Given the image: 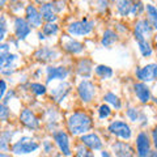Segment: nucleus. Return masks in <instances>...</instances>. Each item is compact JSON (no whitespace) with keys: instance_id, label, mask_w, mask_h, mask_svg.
Instances as JSON below:
<instances>
[{"instance_id":"obj_1","label":"nucleus","mask_w":157,"mask_h":157,"mask_svg":"<svg viewBox=\"0 0 157 157\" xmlns=\"http://www.w3.org/2000/svg\"><path fill=\"white\" fill-rule=\"evenodd\" d=\"M92 127L90 117L82 111H76L68 118V130L72 135L84 134L85 131H89Z\"/></svg>"},{"instance_id":"obj_2","label":"nucleus","mask_w":157,"mask_h":157,"mask_svg":"<svg viewBox=\"0 0 157 157\" xmlns=\"http://www.w3.org/2000/svg\"><path fill=\"white\" fill-rule=\"evenodd\" d=\"M17 55L9 52L8 43H0V72L11 75L16 67Z\"/></svg>"},{"instance_id":"obj_3","label":"nucleus","mask_w":157,"mask_h":157,"mask_svg":"<svg viewBox=\"0 0 157 157\" xmlns=\"http://www.w3.org/2000/svg\"><path fill=\"white\" fill-rule=\"evenodd\" d=\"M39 148V144L30 136H22L20 140L12 145V152L14 155H28L37 151Z\"/></svg>"},{"instance_id":"obj_4","label":"nucleus","mask_w":157,"mask_h":157,"mask_svg":"<svg viewBox=\"0 0 157 157\" xmlns=\"http://www.w3.org/2000/svg\"><path fill=\"white\" fill-rule=\"evenodd\" d=\"M93 26H94V22L89 21L88 18H84L80 20V21L72 22L67 28V30L71 36H86V34H89L93 30Z\"/></svg>"},{"instance_id":"obj_5","label":"nucleus","mask_w":157,"mask_h":157,"mask_svg":"<svg viewBox=\"0 0 157 157\" xmlns=\"http://www.w3.org/2000/svg\"><path fill=\"white\" fill-rule=\"evenodd\" d=\"M77 92L84 102H90L96 96V86L89 80H82L77 86Z\"/></svg>"},{"instance_id":"obj_6","label":"nucleus","mask_w":157,"mask_h":157,"mask_svg":"<svg viewBox=\"0 0 157 157\" xmlns=\"http://www.w3.org/2000/svg\"><path fill=\"white\" fill-rule=\"evenodd\" d=\"M134 36L136 41L140 39H145L152 36V26L149 21L147 18H141L135 24V30H134Z\"/></svg>"},{"instance_id":"obj_7","label":"nucleus","mask_w":157,"mask_h":157,"mask_svg":"<svg viewBox=\"0 0 157 157\" xmlns=\"http://www.w3.org/2000/svg\"><path fill=\"white\" fill-rule=\"evenodd\" d=\"M109 131L111 134H114L115 136L121 137V139H124V140H128L131 137V128L130 126L124 123V122L122 121H115L110 123L109 126Z\"/></svg>"},{"instance_id":"obj_8","label":"nucleus","mask_w":157,"mask_h":157,"mask_svg":"<svg viewBox=\"0 0 157 157\" xmlns=\"http://www.w3.org/2000/svg\"><path fill=\"white\" fill-rule=\"evenodd\" d=\"M136 76L139 80L144 81V82H151L157 78V64L156 63H151L147 64L143 68L136 70Z\"/></svg>"},{"instance_id":"obj_9","label":"nucleus","mask_w":157,"mask_h":157,"mask_svg":"<svg viewBox=\"0 0 157 157\" xmlns=\"http://www.w3.org/2000/svg\"><path fill=\"white\" fill-rule=\"evenodd\" d=\"M136 151L139 157H148L151 153V143L148 135L145 132H140L136 137Z\"/></svg>"},{"instance_id":"obj_10","label":"nucleus","mask_w":157,"mask_h":157,"mask_svg":"<svg viewBox=\"0 0 157 157\" xmlns=\"http://www.w3.org/2000/svg\"><path fill=\"white\" fill-rule=\"evenodd\" d=\"M32 32L30 25L28 24V21L22 17H16L14 18V33L18 39H25Z\"/></svg>"},{"instance_id":"obj_11","label":"nucleus","mask_w":157,"mask_h":157,"mask_svg":"<svg viewBox=\"0 0 157 157\" xmlns=\"http://www.w3.org/2000/svg\"><path fill=\"white\" fill-rule=\"evenodd\" d=\"M54 140H55L56 145L59 147V149L62 151V153L64 156H71V148H70V139L68 135L64 131H58L54 134Z\"/></svg>"},{"instance_id":"obj_12","label":"nucleus","mask_w":157,"mask_h":157,"mask_svg":"<svg viewBox=\"0 0 157 157\" xmlns=\"http://www.w3.org/2000/svg\"><path fill=\"white\" fill-rule=\"evenodd\" d=\"M20 121H21V123L24 126H26L28 128H37L39 126V121L38 118L34 115V113L29 109H24L21 111V114H20Z\"/></svg>"},{"instance_id":"obj_13","label":"nucleus","mask_w":157,"mask_h":157,"mask_svg":"<svg viewBox=\"0 0 157 157\" xmlns=\"http://www.w3.org/2000/svg\"><path fill=\"white\" fill-rule=\"evenodd\" d=\"M26 21L33 28H38L42 25V16L34 6L26 7Z\"/></svg>"},{"instance_id":"obj_14","label":"nucleus","mask_w":157,"mask_h":157,"mask_svg":"<svg viewBox=\"0 0 157 157\" xmlns=\"http://www.w3.org/2000/svg\"><path fill=\"white\" fill-rule=\"evenodd\" d=\"M68 76V70L66 67H48L47 68V82H51L52 80H64Z\"/></svg>"},{"instance_id":"obj_15","label":"nucleus","mask_w":157,"mask_h":157,"mask_svg":"<svg viewBox=\"0 0 157 157\" xmlns=\"http://www.w3.org/2000/svg\"><path fill=\"white\" fill-rule=\"evenodd\" d=\"M113 151L117 155V157H134V149L132 147L123 141H117L113 144Z\"/></svg>"},{"instance_id":"obj_16","label":"nucleus","mask_w":157,"mask_h":157,"mask_svg":"<svg viewBox=\"0 0 157 157\" xmlns=\"http://www.w3.org/2000/svg\"><path fill=\"white\" fill-rule=\"evenodd\" d=\"M55 9H56V7L54 6L52 3H45V4H42L41 12L39 13H41V16H42V18L45 20V21H47L48 24H52L56 20Z\"/></svg>"},{"instance_id":"obj_17","label":"nucleus","mask_w":157,"mask_h":157,"mask_svg":"<svg viewBox=\"0 0 157 157\" xmlns=\"http://www.w3.org/2000/svg\"><path fill=\"white\" fill-rule=\"evenodd\" d=\"M81 141H82V145H86L88 148H90L93 151H98V149H101V147H102V141L96 134L82 135Z\"/></svg>"},{"instance_id":"obj_18","label":"nucleus","mask_w":157,"mask_h":157,"mask_svg":"<svg viewBox=\"0 0 157 157\" xmlns=\"http://www.w3.org/2000/svg\"><path fill=\"white\" fill-rule=\"evenodd\" d=\"M134 90H135L136 97L140 100V102L145 104V102L149 101L151 92H149V88L147 86L144 82H136V84L134 85Z\"/></svg>"},{"instance_id":"obj_19","label":"nucleus","mask_w":157,"mask_h":157,"mask_svg":"<svg viewBox=\"0 0 157 157\" xmlns=\"http://www.w3.org/2000/svg\"><path fill=\"white\" fill-rule=\"evenodd\" d=\"M70 90H71V85L68 82H62V84L55 86V89L51 90V96L55 98L56 102H60L62 100L66 98V96L70 93Z\"/></svg>"},{"instance_id":"obj_20","label":"nucleus","mask_w":157,"mask_h":157,"mask_svg":"<svg viewBox=\"0 0 157 157\" xmlns=\"http://www.w3.org/2000/svg\"><path fill=\"white\" fill-rule=\"evenodd\" d=\"M56 56H58V52L50 47H42V48H39V50H37V52H36V58L42 62L54 60V59H56Z\"/></svg>"},{"instance_id":"obj_21","label":"nucleus","mask_w":157,"mask_h":157,"mask_svg":"<svg viewBox=\"0 0 157 157\" xmlns=\"http://www.w3.org/2000/svg\"><path fill=\"white\" fill-rule=\"evenodd\" d=\"M63 47H64V50H67L71 54H80L84 50V45L72 38H66V41L63 42Z\"/></svg>"},{"instance_id":"obj_22","label":"nucleus","mask_w":157,"mask_h":157,"mask_svg":"<svg viewBox=\"0 0 157 157\" xmlns=\"http://www.w3.org/2000/svg\"><path fill=\"white\" fill-rule=\"evenodd\" d=\"M77 72L84 77H89L92 73V62L89 59H81L77 64Z\"/></svg>"},{"instance_id":"obj_23","label":"nucleus","mask_w":157,"mask_h":157,"mask_svg":"<svg viewBox=\"0 0 157 157\" xmlns=\"http://www.w3.org/2000/svg\"><path fill=\"white\" fill-rule=\"evenodd\" d=\"M117 41H118V36H117L115 32H113V30H105L101 43L105 47H110L113 43H115Z\"/></svg>"},{"instance_id":"obj_24","label":"nucleus","mask_w":157,"mask_h":157,"mask_svg":"<svg viewBox=\"0 0 157 157\" xmlns=\"http://www.w3.org/2000/svg\"><path fill=\"white\" fill-rule=\"evenodd\" d=\"M147 14H148V21L151 24V26H153L157 29V8L153 7L152 4H147L145 6Z\"/></svg>"},{"instance_id":"obj_25","label":"nucleus","mask_w":157,"mask_h":157,"mask_svg":"<svg viewBox=\"0 0 157 157\" xmlns=\"http://www.w3.org/2000/svg\"><path fill=\"white\" fill-rule=\"evenodd\" d=\"M131 8H132L131 2H126V0L117 2V9H118V12L121 13V16H128L131 13Z\"/></svg>"},{"instance_id":"obj_26","label":"nucleus","mask_w":157,"mask_h":157,"mask_svg":"<svg viewBox=\"0 0 157 157\" xmlns=\"http://www.w3.org/2000/svg\"><path fill=\"white\" fill-rule=\"evenodd\" d=\"M13 136V132H9V131H6L0 135V151H8L9 148V140L12 139Z\"/></svg>"},{"instance_id":"obj_27","label":"nucleus","mask_w":157,"mask_h":157,"mask_svg":"<svg viewBox=\"0 0 157 157\" xmlns=\"http://www.w3.org/2000/svg\"><path fill=\"white\" fill-rule=\"evenodd\" d=\"M104 100H105V102H107V104L113 105L115 109H119V107H121V100H119V97L115 96L114 93H111V92L106 93V94L104 96Z\"/></svg>"},{"instance_id":"obj_28","label":"nucleus","mask_w":157,"mask_h":157,"mask_svg":"<svg viewBox=\"0 0 157 157\" xmlns=\"http://www.w3.org/2000/svg\"><path fill=\"white\" fill-rule=\"evenodd\" d=\"M96 73L102 78H109L113 76V70L107 66H97L96 67Z\"/></svg>"},{"instance_id":"obj_29","label":"nucleus","mask_w":157,"mask_h":157,"mask_svg":"<svg viewBox=\"0 0 157 157\" xmlns=\"http://www.w3.org/2000/svg\"><path fill=\"white\" fill-rule=\"evenodd\" d=\"M137 45H139V50L143 54V56H151L152 55V47L149 46V43L145 41V39H140L137 41Z\"/></svg>"},{"instance_id":"obj_30","label":"nucleus","mask_w":157,"mask_h":157,"mask_svg":"<svg viewBox=\"0 0 157 157\" xmlns=\"http://www.w3.org/2000/svg\"><path fill=\"white\" fill-rule=\"evenodd\" d=\"M76 157H94V155L88 148H85L84 145L80 144L76 147Z\"/></svg>"},{"instance_id":"obj_31","label":"nucleus","mask_w":157,"mask_h":157,"mask_svg":"<svg viewBox=\"0 0 157 157\" xmlns=\"http://www.w3.org/2000/svg\"><path fill=\"white\" fill-rule=\"evenodd\" d=\"M58 33V25L56 24H46L43 26V36H54Z\"/></svg>"},{"instance_id":"obj_32","label":"nucleus","mask_w":157,"mask_h":157,"mask_svg":"<svg viewBox=\"0 0 157 157\" xmlns=\"http://www.w3.org/2000/svg\"><path fill=\"white\" fill-rule=\"evenodd\" d=\"M127 117H128L132 122H136V121H139L140 118H144V115L141 114V113H139V110L132 109V107L127 110Z\"/></svg>"},{"instance_id":"obj_33","label":"nucleus","mask_w":157,"mask_h":157,"mask_svg":"<svg viewBox=\"0 0 157 157\" xmlns=\"http://www.w3.org/2000/svg\"><path fill=\"white\" fill-rule=\"evenodd\" d=\"M30 89L36 93L37 96H42L46 93V86L42 85V84H38V82H33V84H30Z\"/></svg>"},{"instance_id":"obj_34","label":"nucleus","mask_w":157,"mask_h":157,"mask_svg":"<svg viewBox=\"0 0 157 157\" xmlns=\"http://www.w3.org/2000/svg\"><path fill=\"white\" fill-rule=\"evenodd\" d=\"M9 117H11V111H9V109L4 104H0V121L6 122V121L9 119Z\"/></svg>"},{"instance_id":"obj_35","label":"nucleus","mask_w":157,"mask_h":157,"mask_svg":"<svg viewBox=\"0 0 157 157\" xmlns=\"http://www.w3.org/2000/svg\"><path fill=\"white\" fill-rule=\"evenodd\" d=\"M110 113H111V110H110V107L107 105H101L100 109H98V115H100L101 119H105V118H107L110 115Z\"/></svg>"},{"instance_id":"obj_36","label":"nucleus","mask_w":157,"mask_h":157,"mask_svg":"<svg viewBox=\"0 0 157 157\" xmlns=\"http://www.w3.org/2000/svg\"><path fill=\"white\" fill-rule=\"evenodd\" d=\"M144 9V6H143V3H135V4H132V8H131V13L130 14H132V16H136L137 13H140L141 11Z\"/></svg>"},{"instance_id":"obj_37","label":"nucleus","mask_w":157,"mask_h":157,"mask_svg":"<svg viewBox=\"0 0 157 157\" xmlns=\"http://www.w3.org/2000/svg\"><path fill=\"white\" fill-rule=\"evenodd\" d=\"M7 34V26H6V22L3 21V20H0V42L4 39Z\"/></svg>"},{"instance_id":"obj_38","label":"nucleus","mask_w":157,"mask_h":157,"mask_svg":"<svg viewBox=\"0 0 157 157\" xmlns=\"http://www.w3.org/2000/svg\"><path fill=\"white\" fill-rule=\"evenodd\" d=\"M6 92H7V82L4 80H0V100L4 97Z\"/></svg>"},{"instance_id":"obj_39","label":"nucleus","mask_w":157,"mask_h":157,"mask_svg":"<svg viewBox=\"0 0 157 157\" xmlns=\"http://www.w3.org/2000/svg\"><path fill=\"white\" fill-rule=\"evenodd\" d=\"M43 149H45V152H52V144L50 141H45L43 143Z\"/></svg>"},{"instance_id":"obj_40","label":"nucleus","mask_w":157,"mask_h":157,"mask_svg":"<svg viewBox=\"0 0 157 157\" xmlns=\"http://www.w3.org/2000/svg\"><path fill=\"white\" fill-rule=\"evenodd\" d=\"M152 139H153V144H155V147L157 148V128H155L153 131H152Z\"/></svg>"},{"instance_id":"obj_41","label":"nucleus","mask_w":157,"mask_h":157,"mask_svg":"<svg viewBox=\"0 0 157 157\" xmlns=\"http://www.w3.org/2000/svg\"><path fill=\"white\" fill-rule=\"evenodd\" d=\"M13 94H14V93H13V92H9V93H8V96H7V98H6V102H8V101H11V98L13 97Z\"/></svg>"},{"instance_id":"obj_42","label":"nucleus","mask_w":157,"mask_h":157,"mask_svg":"<svg viewBox=\"0 0 157 157\" xmlns=\"http://www.w3.org/2000/svg\"><path fill=\"white\" fill-rule=\"evenodd\" d=\"M101 155H102V157H110L109 152H106V151H102V152H101Z\"/></svg>"},{"instance_id":"obj_43","label":"nucleus","mask_w":157,"mask_h":157,"mask_svg":"<svg viewBox=\"0 0 157 157\" xmlns=\"http://www.w3.org/2000/svg\"><path fill=\"white\" fill-rule=\"evenodd\" d=\"M148 157H157V152H151Z\"/></svg>"},{"instance_id":"obj_44","label":"nucleus","mask_w":157,"mask_h":157,"mask_svg":"<svg viewBox=\"0 0 157 157\" xmlns=\"http://www.w3.org/2000/svg\"><path fill=\"white\" fill-rule=\"evenodd\" d=\"M0 157H11V156L7 155V153H3V152H0Z\"/></svg>"},{"instance_id":"obj_45","label":"nucleus","mask_w":157,"mask_h":157,"mask_svg":"<svg viewBox=\"0 0 157 157\" xmlns=\"http://www.w3.org/2000/svg\"><path fill=\"white\" fill-rule=\"evenodd\" d=\"M38 36H39V39H45L46 37L43 36V33H38Z\"/></svg>"},{"instance_id":"obj_46","label":"nucleus","mask_w":157,"mask_h":157,"mask_svg":"<svg viewBox=\"0 0 157 157\" xmlns=\"http://www.w3.org/2000/svg\"><path fill=\"white\" fill-rule=\"evenodd\" d=\"M4 4H6V3H4V2H0V8H2V7L4 6Z\"/></svg>"},{"instance_id":"obj_47","label":"nucleus","mask_w":157,"mask_h":157,"mask_svg":"<svg viewBox=\"0 0 157 157\" xmlns=\"http://www.w3.org/2000/svg\"><path fill=\"white\" fill-rule=\"evenodd\" d=\"M156 48H157V42H156Z\"/></svg>"}]
</instances>
